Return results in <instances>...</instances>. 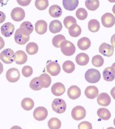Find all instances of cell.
Masks as SVG:
<instances>
[{
	"label": "cell",
	"mask_w": 115,
	"mask_h": 129,
	"mask_svg": "<svg viewBox=\"0 0 115 129\" xmlns=\"http://www.w3.org/2000/svg\"><path fill=\"white\" fill-rule=\"evenodd\" d=\"M15 53L11 49L7 48L4 50L0 54V59L1 61L6 64L12 63L15 61Z\"/></svg>",
	"instance_id": "6da1fadb"
},
{
	"label": "cell",
	"mask_w": 115,
	"mask_h": 129,
	"mask_svg": "<svg viewBox=\"0 0 115 129\" xmlns=\"http://www.w3.org/2000/svg\"><path fill=\"white\" fill-rule=\"evenodd\" d=\"M85 80L89 83H96L100 80V73L96 69H91L85 73Z\"/></svg>",
	"instance_id": "7a4b0ae2"
},
{
	"label": "cell",
	"mask_w": 115,
	"mask_h": 129,
	"mask_svg": "<svg viewBox=\"0 0 115 129\" xmlns=\"http://www.w3.org/2000/svg\"><path fill=\"white\" fill-rule=\"evenodd\" d=\"M52 108L53 111L58 114H62L66 110V104L65 101L61 99H55L52 103Z\"/></svg>",
	"instance_id": "3957f363"
},
{
	"label": "cell",
	"mask_w": 115,
	"mask_h": 129,
	"mask_svg": "<svg viewBox=\"0 0 115 129\" xmlns=\"http://www.w3.org/2000/svg\"><path fill=\"white\" fill-rule=\"evenodd\" d=\"M61 52L66 56H72L75 52V47L73 43L68 41H64L61 45Z\"/></svg>",
	"instance_id": "277c9868"
},
{
	"label": "cell",
	"mask_w": 115,
	"mask_h": 129,
	"mask_svg": "<svg viewBox=\"0 0 115 129\" xmlns=\"http://www.w3.org/2000/svg\"><path fill=\"white\" fill-rule=\"evenodd\" d=\"M14 40L16 43L19 45H24L29 41V35H27L19 28L15 33Z\"/></svg>",
	"instance_id": "5b68a950"
},
{
	"label": "cell",
	"mask_w": 115,
	"mask_h": 129,
	"mask_svg": "<svg viewBox=\"0 0 115 129\" xmlns=\"http://www.w3.org/2000/svg\"><path fill=\"white\" fill-rule=\"evenodd\" d=\"M46 71L52 76H57L60 73V66L56 61H49L46 66Z\"/></svg>",
	"instance_id": "8992f818"
},
{
	"label": "cell",
	"mask_w": 115,
	"mask_h": 129,
	"mask_svg": "<svg viewBox=\"0 0 115 129\" xmlns=\"http://www.w3.org/2000/svg\"><path fill=\"white\" fill-rule=\"evenodd\" d=\"M71 116L76 121L83 119L86 117V110L82 106L78 105L73 108L71 112Z\"/></svg>",
	"instance_id": "52a82bcc"
},
{
	"label": "cell",
	"mask_w": 115,
	"mask_h": 129,
	"mask_svg": "<svg viewBox=\"0 0 115 129\" xmlns=\"http://www.w3.org/2000/svg\"><path fill=\"white\" fill-rule=\"evenodd\" d=\"M33 115L36 120L43 121L45 120L48 117V112L46 108L41 106V107H38L34 110Z\"/></svg>",
	"instance_id": "ba28073f"
},
{
	"label": "cell",
	"mask_w": 115,
	"mask_h": 129,
	"mask_svg": "<svg viewBox=\"0 0 115 129\" xmlns=\"http://www.w3.org/2000/svg\"><path fill=\"white\" fill-rule=\"evenodd\" d=\"M6 77L7 80L9 82H16L18 81L20 78V73L17 69L11 68L7 71Z\"/></svg>",
	"instance_id": "9c48e42d"
},
{
	"label": "cell",
	"mask_w": 115,
	"mask_h": 129,
	"mask_svg": "<svg viewBox=\"0 0 115 129\" xmlns=\"http://www.w3.org/2000/svg\"><path fill=\"white\" fill-rule=\"evenodd\" d=\"M102 24L105 27L109 28L113 27L115 24V17L112 13H106L101 18Z\"/></svg>",
	"instance_id": "30bf717a"
},
{
	"label": "cell",
	"mask_w": 115,
	"mask_h": 129,
	"mask_svg": "<svg viewBox=\"0 0 115 129\" xmlns=\"http://www.w3.org/2000/svg\"><path fill=\"white\" fill-rule=\"evenodd\" d=\"M11 17L14 21L20 22L24 20L25 17V12L23 9L20 7H15L11 13Z\"/></svg>",
	"instance_id": "8fae6325"
},
{
	"label": "cell",
	"mask_w": 115,
	"mask_h": 129,
	"mask_svg": "<svg viewBox=\"0 0 115 129\" xmlns=\"http://www.w3.org/2000/svg\"><path fill=\"white\" fill-rule=\"evenodd\" d=\"M15 31V26L11 22H6L1 27V33L5 37H10Z\"/></svg>",
	"instance_id": "7c38bea8"
},
{
	"label": "cell",
	"mask_w": 115,
	"mask_h": 129,
	"mask_svg": "<svg viewBox=\"0 0 115 129\" xmlns=\"http://www.w3.org/2000/svg\"><path fill=\"white\" fill-rule=\"evenodd\" d=\"M99 52L100 54H102L105 57H112L114 53V48L112 45L103 43L99 47Z\"/></svg>",
	"instance_id": "4fadbf2b"
},
{
	"label": "cell",
	"mask_w": 115,
	"mask_h": 129,
	"mask_svg": "<svg viewBox=\"0 0 115 129\" xmlns=\"http://www.w3.org/2000/svg\"><path fill=\"white\" fill-rule=\"evenodd\" d=\"M65 91H66L65 86L61 82L55 83L51 88L52 93L56 96H62L65 93Z\"/></svg>",
	"instance_id": "5bb4252c"
},
{
	"label": "cell",
	"mask_w": 115,
	"mask_h": 129,
	"mask_svg": "<svg viewBox=\"0 0 115 129\" xmlns=\"http://www.w3.org/2000/svg\"><path fill=\"white\" fill-rule=\"evenodd\" d=\"M97 102L98 103V105H100V106L106 107V106H108L110 104L111 99L107 93H101L98 96Z\"/></svg>",
	"instance_id": "9a60e30c"
},
{
	"label": "cell",
	"mask_w": 115,
	"mask_h": 129,
	"mask_svg": "<svg viewBox=\"0 0 115 129\" xmlns=\"http://www.w3.org/2000/svg\"><path fill=\"white\" fill-rule=\"evenodd\" d=\"M35 30L37 34L40 35H43L46 33L48 30V24L45 20H39L36 22L35 24Z\"/></svg>",
	"instance_id": "2e32d148"
},
{
	"label": "cell",
	"mask_w": 115,
	"mask_h": 129,
	"mask_svg": "<svg viewBox=\"0 0 115 129\" xmlns=\"http://www.w3.org/2000/svg\"><path fill=\"white\" fill-rule=\"evenodd\" d=\"M68 96L72 100H75L81 96V89L78 86L73 85L68 90Z\"/></svg>",
	"instance_id": "e0dca14e"
},
{
	"label": "cell",
	"mask_w": 115,
	"mask_h": 129,
	"mask_svg": "<svg viewBox=\"0 0 115 129\" xmlns=\"http://www.w3.org/2000/svg\"><path fill=\"white\" fill-rule=\"evenodd\" d=\"M98 89L95 86H89L86 88L85 91V96L87 99H94L98 96Z\"/></svg>",
	"instance_id": "ac0fdd59"
},
{
	"label": "cell",
	"mask_w": 115,
	"mask_h": 129,
	"mask_svg": "<svg viewBox=\"0 0 115 129\" xmlns=\"http://www.w3.org/2000/svg\"><path fill=\"white\" fill-rule=\"evenodd\" d=\"M27 61V56L22 50H18L15 52V62L18 65H22Z\"/></svg>",
	"instance_id": "d6986e66"
},
{
	"label": "cell",
	"mask_w": 115,
	"mask_h": 129,
	"mask_svg": "<svg viewBox=\"0 0 115 129\" xmlns=\"http://www.w3.org/2000/svg\"><path fill=\"white\" fill-rule=\"evenodd\" d=\"M103 78L107 82H112L115 79V72L112 67H107L103 71Z\"/></svg>",
	"instance_id": "ffe728a7"
},
{
	"label": "cell",
	"mask_w": 115,
	"mask_h": 129,
	"mask_svg": "<svg viewBox=\"0 0 115 129\" xmlns=\"http://www.w3.org/2000/svg\"><path fill=\"white\" fill-rule=\"evenodd\" d=\"M29 87L33 91H39L41 90L43 87L42 80L41 77H36L32 79L29 84Z\"/></svg>",
	"instance_id": "44dd1931"
},
{
	"label": "cell",
	"mask_w": 115,
	"mask_h": 129,
	"mask_svg": "<svg viewBox=\"0 0 115 129\" xmlns=\"http://www.w3.org/2000/svg\"><path fill=\"white\" fill-rule=\"evenodd\" d=\"M62 29V24L59 20H52L49 25V30L52 34H57Z\"/></svg>",
	"instance_id": "7402d4cb"
},
{
	"label": "cell",
	"mask_w": 115,
	"mask_h": 129,
	"mask_svg": "<svg viewBox=\"0 0 115 129\" xmlns=\"http://www.w3.org/2000/svg\"><path fill=\"white\" fill-rule=\"evenodd\" d=\"M75 61L80 66H86L89 61V57L86 53H80L76 56Z\"/></svg>",
	"instance_id": "603a6c76"
},
{
	"label": "cell",
	"mask_w": 115,
	"mask_h": 129,
	"mask_svg": "<svg viewBox=\"0 0 115 129\" xmlns=\"http://www.w3.org/2000/svg\"><path fill=\"white\" fill-rule=\"evenodd\" d=\"M91 46V41L87 37H83L78 41V47L82 50H87Z\"/></svg>",
	"instance_id": "cb8c5ba5"
},
{
	"label": "cell",
	"mask_w": 115,
	"mask_h": 129,
	"mask_svg": "<svg viewBox=\"0 0 115 129\" xmlns=\"http://www.w3.org/2000/svg\"><path fill=\"white\" fill-rule=\"evenodd\" d=\"M78 0H64L63 6L67 11H73L78 6Z\"/></svg>",
	"instance_id": "d4e9b609"
},
{
	"label": "cell",
	"mask_w": 115,
	"mask_h": 129,
	"mask_svg": "<svg viewBox=\"0 0 115 129\" xmlns=\"http://www.w3.org/2000/svg\"><path fill=\"white\" fill-rule=\"evenodd\" d=\"M49 14L53 18H59L62 15V9L58 5H52L50 7Z\"/></svg>",
	"instance_id": "484cf974"
},
{
	"label": "cell",
	"mask_w": 115,
	"mask_h": 129,
	"mask_svg": "<svg viewBox=\"0 0 115 129\" xmlns=\"http://www.w3.org/2000/svg\"><path fill=\"white\" fill-rule=\"evenodd\" d=\"M22 108L26 111H29L34 107V102L30 98H25L21 102Z\"/></svg>",
	"instance_id": "4316f807"
},
{
	"label": "cell",
	"mask_w": 115,
	"mask_h": 129,
	"mask_svg": "<svg viewBox=\"0 0 115 129\" xmlns=\"http://www.w3.org/2000/svg\"><path fill=\"white\" fill-rule=\"evenodd\" d=\"M97 114L100 119L107 121L109 120L111 117V113L110 112L106 109V108H100L97 111Z\"/></svg>",
	"instance_id": "83f0119b"
},
{
	"label": "cell",
	"mask_w": 115,
	"mask_h": 129,
	"mask_svg": "<svg viewBox=\"0 0 115 129\" xmlns=\"http://www.w3.org/2000/svg\"><path fill=\"white\" fill-rule=\"evenodd\" d=\"M20 29L27 35H30L33 32V26L30 22H24L21 24Z\"/></svg>",
	"instance_id": "f1b7e54d"
},
{
	"label": "cell",
	"mask_w": 115,
	"mask_h": 129,
	"mask_svg": "<svg viewBox=\"0 0 115 129\" xmlns=\"http://www.w3.org/2000/svg\"><path fill=\"white\" fill-rule=\"evenodd\" d=\"M88 29L91 32H97L100 29V23L96 19H92L88 23Z\"/></svg>",
	"instance_id": "f546056e"
},
{
	"label": "cell",
	"mask_w": 115,
	"mask_h": 129,
	"mask_svg": "<svg viewBox=\"0 0 115 129\" xmlns=\"http://www.w3.org/2000/svg\"><path fill=\"white\" fill-rule=\"evenodd\" d=\"M26 51L27 52V54L30 55L36 54L39 51V46L36 43H29L26 46Z\"/></svg>",
	"instance_id": "4dcf8cb0"
},
{
	"label": "cell",
	"mask_w": 115,
	"mask_h": 129,
	"mask_svg": "<svg viewBox=\"0 0 115 129\" xmlns=\"http://www.w3.org/2000/svg\"><path fill=\"white\" fill-rule=\"evenodd\" d=\"M48 126L50 129H59L61 126V122L59 119L54 117L48 121Z\"/></svg>",
	"instance_id": "1f68e13d"
},
{
	"label": "cell",
	"mask_w": 115,
	"mask_h": 129,
	"mask_svg": "<svg viewBox=\"0 0 115 129\" xmlns=\"http://www.w3.org/2000/svg\"><path fill=\"white\" fill-rule=\"evenodd\" d=\"M68 32H69L70 36L71 37H78L80 34H81V32H82V29L79 26L78 24H74L72 27L68 29Z\"/></svg>",
	"instance_id": "d6a6232c"
},
{
	"label": "cell",
	"mask_w": 115,
	"mask_h": 129,
	"mask_svg": "<svg viewBox=\"0 0 115 129\" xmlns=\"http://www.w3.org/2000/svg\"><path fill=\"white\" fill-rule=\"evenodd\" d=\"M100 5L98 0H87L85 2V6L90 11H96Z\"/></svg>",
	"instance_id": "836d02e7"
},
{
	"label": "cell",
	"mask_w": 115,
	"mask_h": 129,
	"mask_svg": "<svg viewBox=\"0 0 115 129\" xmlns=\"http://www.w3.org/2000/svg\"><path fill=\"white\" fill-rule=\"evenodd\" d=\"M62 68L64 69V72L67 73H71L73 72V71H75V64H74L73 61H66L63 63Z\"/></svg>",
	"instance_id": "e575fe53"
},
{
	"label": "cell",
	"mask_w": 115,
	"mask_h": 129,
	"mask_svg": "<svg viewBox=\"0 0 115 129\" xmlns=\"http://www.w3.org/2000/svg\"><path fill=\"white\" fill-rule=\"evenodd\" d=\"M64 41H66V37L61 34H59L55 36L52 39V45L55 46V48H60L61 43L64 42Z\"/></svg>",
	"instance_id": "d590c367"
},
{
	"label": "cell",
	"mask_w": 115,
	"mask_h": 129,
	"mask_svg": "<svg viewBox=\"0 0 115 129\" xmlns=\"http://www.w3.org/2000/svg\"><path fill=\"white\" fill-rule=\"evenodd\" d=\"M64 24L65 27L69 29L73 25L77 24V21H76L75 18H73V16H67L64 18Z\"/></svg>",
	"instance_id": "8d00e7d4"
},
{
	"label": "cell",
	"mask_w": 115,
	"mask_h": 129,
	"mask_svg": "<svg viewBox=\"0 0 115 129\" xmlns=\"http://www.w3.org/2000/svg\"><path fill=\"white\" fill-rule=\"evenodd\" d=\"M49 5V2L48 0H36L35 2V6L39 11L46 10Z\"/></svg>",
	"instance_id": "74e56055"
},
{
	"label": "cell",
	"mask_w": 115,
	"mask_h": 129,
	"mask_svg": "<svg viewBox=\"0 0 115 129\" xmlns=\"http://www.w3.org/2000/svg\"><path fill=\"white\" fill-rule=\"evenodd\" d=\"M40 77H41V80H42L43 87V88H48V87H50V85L52 82L50 76H49V75L46 74V73H43L42 75H40Z\"/></svg>",
	"instance_id": "f35d334b"
},
{
	"label": "cell",
	"mask_w": 115,
	"mask_h": 129,
	"mask_svg": "<svg viewBox=\"0 0 115 129\" xmlns=\"http://www.w3.org/2000/svg\"><path fill=\"white\" fill-rule=\"evenodd\" d=\"M92 64L96 67H101L104 63V59L100 55H96L92 58Z\"/></svg>",
	"instance_id": "ab89813d"
},
{
	"label": "cell",
	"mask_w": 115,
	"mask_h": 129,
	"mask_svg": "<svg viewBox=\"0 0 115 129\" xmlns=\"http://www.w3.org/2000/svg\"><path fill=\"white\" fill-rule=\"evenodd\" d=\"M75 15L76 17L78 18L79 20H85L86 18H87L88 13L85 9L80 8V9H79L77 10Z\"/></svg>",
	"instance_id": "60d3db41"
},
{
	"label": "cell",
	"mask_w": 115,
	"mask_h": 129,
	"mask_svg": "<svg viewBox=\"0 0 115 129\" xmlns=\"http://www.w3.org/2000/svg\"><path fill=\"white\" fill-rule=\"evenodd\" d=\"M33 73V69L29 66H24L22 69V74L25 78H29Z\"/></svg>",
	"instance_id": "b9f144b4"
},
{
	"label": "cell",
	"mask_w": 115,
	"mask_h": 129,
	"mask_svg": "<svg viewBox=\"0 0 115 129\" xmlns=\"http://www.w3.org/2000/svg\"><path fill=\"white\" fill-rule=\"evenodd\" d=\"M79 129H92V124L88 121H83L78 126Z\"/></svg>",
	"instance_id": "7bdbcfd3"
},
{
	"label": "cell",
	"mask_w": 115,
	"mask_h": 129,
	"mask_svg": "<svg viewBox=\"0 0 115 129\" xmlns=\"http://www.w3.org/2000/svg\"><path fill=\"white\" fill-rule=\"evenodd\" d=\"M31 2L30 1H27V2H25V1H18V3L20 4V5H21V6H27Z\"/></svg>",
	"instance_id": "ee69618b"
},
{
	"label": "cell",
	"mask_w": 115,
	"mask_h": 129,
	"mask_svg": "<svg viewBox=\"0 0 115 129\" xmlns=\"http://www.w3.org/2000/svg\"><path fill=\"white\" fill-rule=\"evenodd\" d=\"M111 43H112V45L113 46V48H115V34L111 38Z\"/></svg>",
	"instance_id": "f6af8a7d"
},
{
	"label": "cell",
	"mask_w": 115,
	"mask_h": 129,
	"mask_svg": "<svg viewBox=\"0 0 115 129\" xmlns=\"http://www.w3.org/2000/svg\"><path fill=\"white\" fill-rule=\"evenodd\" d=\"M110 93L112 95V98L115 100V87H113L112 89V90L110 91Z\"/></svg>",
	"instance_id": "bcb514c9"
},
{
	"label": "cell",
	"mask_w": 115,
	"mask_h": 129,
	"mask_svg": "<svg viewBox=\"0 0 115 129\" xmlns=\"http://www.w3.org/2000/svg\"><path fill=\"white\" fill-rule=\"evenodd\" d=\"M1 14H2V18H1V23L2 22H3V20H5V14L4 13H3V12H2L1 11Z\"/></svg>",
	"instance_id": "7dc6e473"
},
{
	"label": "cell",
	"mask_w": 115,
	"mask_h": 129,
	"mask_svg": "<svg viewBox=\"0 0 115 129\" xmlns=\"http://www.w3.org/2000/svg\"><path fill=\"white\" fill-rule=\"evenodd\" d=\"M112 12L115 15V4L113 6V8H112Z\"/></svg>",
	"instance_id": "c3c4849f"
},
{
	"label": "cell",
	"mask_w": 115,
	"mask_h": 129,
	"mask_svg": "<svg viewBox=\"0 0 115 129\" xmlns=\"http://www.w3.org/2000/svg\"><path fill=\"white\" fill-rule=\"evenodd\" d=\"M112 69H113V70L114 71V72H115V63H113V64H112Z\"/></svg>",
	"instance_id": "681fc988"
},
{
	"label": "cell",
	"mask_w": 115,
	"mask_h": 129,
	"mask_svg": "<svg viewBox=\"0 0 115 129\" xmlns=\"http://www.w3.org/2000/svg\"><path fill=\"white\" fill-rule=\"evenodd\" d=\"M114 126H115V118H114Z\"/></svg>",
	"instance_id": "f907efd6"
}]
</instances>
